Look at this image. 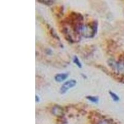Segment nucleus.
<instances>
[{
	"label": "nucleus",
	"instance_id": "nucleus-1",
	"mask_svg": "<svg viewBox=\"0 0 124 124\" xmlns=\"http://www.w3.org/2000/svg\"><path fill=\"white\" fill-rule=\"evenodd\" d=\"M97 30L98 23L96 20H93L83 24L81 32V35L85 38H93L97 34Z\"/></svg>",
	"mask_w": 124,
	"mask_h": 124
},
{
	"label": "nucleus",
	"instance_id": "nucleus-2",
	"mask_svg": "<svg viewBox=\"0 0 124 124\" xmlns=\"http://www.w3.org/2000/svg\"><path fill=\"white\" fill-rule=\"evenodd\" d=\"M76 84H77V81L76 79H70V80L65 82L61 86L60 89L59 90L60 93L62 94H64L69 89L76 86Z\"/></svg>",
	"mask_w": 124,
	"mask_h": 124
},
{
	"label": "nucleus",
	"instance_id": "nucleus-3",
	"mask_svg": "<svg viewBox=\"0 0 124 124\" xmlns=\"http://www.w3.org/2000/svg\"><path fill=\"white\" fill-rule=\"evenodd\" d=\"M51 112L53 115L56 116L58 118L63 117L65 114V108H63L62 106L56 104L53 106L51 110Z\"/></svg>",
	"mask_w": 124,
	"mask_h": 124
},
{
	"label": "nucleus",
	"instance_id": "nucleus-4",
	"mask_svg": "<svg viewBox=\"0 0 124 124\" xmlns=\"http://www.w3.org/2000/svg\"><path fill=\"white\" fill-rule=\"evenodd\" d=\"M68 73H58L56 74L54 76V79L55 81L57 83H60V82H63L65 80H66L68 77Z\"/></svg>",
	"mask_w": 124,
	"mask_h": 124
},
{
	"label": "nucleus",
	"instance_id": "nucleus-5",
	"mask_svg": "<svg viewBox=\"0 0 124 124\" xmlns=\"http://www.w3.org/2000/svg\"><path fill=\"white\" fill-rule=\"evenodd\" d=\"M54 13H55L58 17H61L63 14V6H60V7H55V11Z\"/></svg>",
	"mask_w": 124,
	"mask_h": 124
},
{
	"label": "nucleus",
	"instance_id": "nucleus-6",
	"mask_svg": "<svg viewBox=\"0 0 124 124\" xmlns=\"http://www.w3.org/2000/svg\"><path fill=\"white\" fill-rule=\"evenodd\" d=\"M48 30H49V32H50V35L52 36V37H54V38H55V39L58 40V41H60V38L58 37V35L55 33V31L54 30V29L52 28V27H50V26H49V25H48Z\"/></svg>",
	"mask_w": 124,
	"mask_h": 124
},
{
	"label": "nucleus",
	"instance_id": "nucleus-7",
	"mask_svg": "<svg viewBox=\"0 0 124 124\" xmlns=\"http://www.w3.org/2000/svg\"><path fill=\"white\" fill-rule=\"evenodd\" d=\"M86 99L93 103H97L99 100V98L98 97V96H87L86 97Z\"/></svg>",
	"mask_w": 124,
	"mask_h": 124
},
{
	"label": "nucleus",
	"instance_id": "nucleus-8",
	"mask_svg": "<svg viewBox=\"0 0 124 124\" xmlns=\"http://www.w3.org/2000/svg\"><path fill=\"white\" fill-rule=\"evenodd\" d=\"M108 94L110 96L111 98L112 99V100L115 102H118L120 101V97H118V95L117 94H116L115 93L112 92V91H108Z\"/></svg>",
	"mask_w": 124,
	"mask_h": 124
},
{
	"label": "nucleus",
	"instance_id": "nucleus-9",
	"mask_svg": "<svg viewBox=\"0 0 124 124\" xmlns=\"http://www.w3.org/2000/svg\"><path fill=\"white\" fill-rule=\"evenodd\" d=\"M37 1L39 2L41 4H45V5L48 6H52V5L54 4V3H55L54 1H52V0H39Z\"/></svg>",
	"mask_w": 124,
	"mask_h": 124
},
{
	"label": "nucleus",
	"instance_id": "nucleus-10",
	"mask_svg": "<svg viewBox=\"0 0 124 124\" xmlns=\"http://www.w3.org/2000/svg\"><path fill=\"white\" fill-rule=\"evenodd\" d=\"M73 62L76 65V66L78 67L79 68H82V64L81 63L80 60H79L78 57L76 55L74 56L73 57Z\"/></svg>",
	"mask_w": 124,
	"mask_h": 124
},
{
	"label": "nucleus",
	"instance_id": "nucleus-11",
	"mask_svg": "<svg viewBox=\"0 0 124 124\" xmlns=\"http://www.w3.org/2000/svg\"><path fill=\"white\" fill-rule=\"evenodd\" d=\"M40 101V97L37 94L35 95V102H39Z\"/></svg>",
	"mask_w": 124,
	"mask_h": 124
}]
</instances>
